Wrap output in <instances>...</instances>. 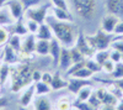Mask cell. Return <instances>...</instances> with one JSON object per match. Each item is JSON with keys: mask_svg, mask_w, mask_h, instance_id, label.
I'll return each instance as SVG.
<instances>
[{"mask_svg": "<svg viewBox=\"0 0 123 110\" xmlns=\"http://www.w3.org/2000/svg\"><path fill=\"white\" fill-rule=\"evenodd\" d=\"M46 22L50 26L53 36L62 43L63 47L70 48L75 45L76 37L79 35V30L73 22L60 21V20H57L53 15L52 16L47 15Z\"/></svg>", "mask_w": 123, "mask_h": 110, "instance_id": "cell-1", "label": "cell"}, {"mask_svg": "<svg viewBox=\"0 0 123 110\" xmlns=\"http://www.w3.org/2000/svg\"><path fill=\"white\" fill-rule=\"evenodd\" d=\"M32 71H33L32 67H31L27 62L16 63V64L11 66V74H10L11 84H10V88H11L12 93L21 92L28 84L33 83L32 78H31Z\"/></svg>", "mask_w": 123, "mask_h": 110, "instance_id": "cell-2", "label": "cell"}, {"mask_svg": "<svg viewBox=\"0 0 123 110\" xmlns=\"http://www.w3.org/2000/svg\"><path fill=\"white\" fill-rule=\"evenodd\" d=\"M74 13L85 21H91L97 14V0H70Z\"/></svg>", "mask_w": 123, "mask_h": 110, "instance_id": "cell-3", "label": "cell"}, {"mask_svg": "<svg viewBox=\"0 0 123 110\" xmlns=\"http://www.w3.org/2000/svg\"><path fill=\"white\" fill-rule=\"evenodd\" d=\"M86 40L91 48L96 52V51H102V49H108L111 42L113 41V35L107 34L100 28L94 35H86Z\"/></svg>", "mask_w": 123, "mask_h": 110, "instance_id": "cell-4", "label": "cell"}, {"mask_svg": "<svg viewBox=\"0 0 123 110\" xmlns=\"http://www.w3.org/2000/svg\"><path fill=\"white\" fill-rule=\"evenodd\" d=\"M47 11H48V6L47 5H38V6H35V7L25 10L24 17L33 20V21H36V22H38L41 25V24L46 22Z\"/></svg>", "mask_w": 123, "mask_h": 110, "instance_id": "cell-5", "label": "cell"}, {"mask_svg": "<svg viewBox=\"0 0 123 110\" xmlns=\"http://www.w3.org/2000/svg\"><path fill=\"white\" fill-rule=\"evenodd\" d=\"M74 46L85 56V58H92V56H94V53H95V51L89 45L87 40H86V36L81 31H79V35L76 37V42H75Z\"/></svg>", "mask_w": 123, "mask_h": 110, "instance_id": "cell-6", "label": "cell"}, {"mask_svg": "<svg viewBox=\"0 0 123 110\" xmlns=\"http://www.w3.org/2000/svg\"><path fill=\"white\" fill-rule=\"evenodd\" d=\"M35 95H36L35 83H31V84H28L26 88H24V89H22V93H21V95H20V99H18L20 106L28 108L31 104H32Z\"/></svg>", "mask_w": 123, "mask_h": 110, "instance_id": "cell-7", "label": "cell"}, {"mask_svg": "<svg viewBox=\"0 0 123 110\" xmlns=\"http://www.w3.org/2000/svg\"><path fill=\"white\" fill-rule=\"evenodd\" d=\"M119 19L115 15L112 14H106L104 17L101 19V24H100V28L102 30V31H105L107 34H111L113 35L115 32V28H116V25L118 24Z\"/></svg>", "mask_w": 123, "mask_h": 110, "instance_id": "cell-8", "label": "cell"}, {"mask_svg": "<svg viewBox=\"0 0 123 110\" xmlns=\"http://www.w3.org/2000/svg\"><path fill=\"white\" fill-rule=\"evenodd\" d=\"M86 85H92V83L89 79H81V78H74V77H68V90L76 95L81 89Z\"/></svg>", "mask_w": 123, "mask_h": 110, "instance_id": "cell-9", "label": "cell"}, {"mask_svg": "<svg viewBox=\"0 0 123 110\" xmlns=\"http://www.w3.org/2000/svg\"><path fill=\"white\" fill-rule=\"evenodd\" d=\"M105 9L108 14L123 20V0H105Z\"/></svg>", "mask_w": 123, "mask_h": 110, "instance_id": "cell-10", "label": "cell"}, {"mask_svg": "<svg viewBox=\"0 0 123 110\" xmlns=\"http://www.w3.org/2000/svg\"><path fill=\"white\" fill-rule=\"evenodd\" d=\"M95 93H96V95L98 96V99L101 100L102 104L115 105V106H116V104H117V102H118V99L108 90L106 85H105V87H100V88H97L96 90H95Z\"/></svg>", "mask_w": 123, "mask_h": 110, "instance_id": "cell-11", "label": "cell"}, {"mask_svg": "<svg viewBox=\"0 0 123 110\" xmlns=\"http://www.w3.org/2000/svg\"><path fill=\"white\" fill-rule=\"evenodd\" d=\"M5 6L7 7V10L10 11V14H11V16L14 17L15 21L18 20V19H21V17H24L25 9H24V6H22L20 0H9Z\"/></svg>", "mask_w": 123, "mask_h": 110, "instance_id": "cell-12", "label": "cell"}, {"mask_svg": "<svg viewBox=\"0 0 123 110\" xmlns=\"http://www.w3.org/2000/svg\"><path fill=\"white\" fill-rule=\"evenodd\" d=\"M62 48H63V46H62V43L55 37L49 40V56L52 57V63H53L54 67H57L58 63H59V57H60Z\"/></svg>", "mask_w": 123, "mask_h": 110, "instance_id": "cell-13", "label": "cell"}, {"mask_svg": "<svg viewBox=\"0 0 123 110\" xmlns=\"http://www.w3.org/2000/svg\"><path fill=\"white\" fill-rule=\"evenodd\" d=\"M1 59H3V62H4V63H7V64H10V66H14V64L18 63V56H17V52H16L10 45H7V43L4 46Z\"/></svg>", "mask_w": 123, "mask_h": 110, "instance_id": "cell-14", "label": "cell"}, {"mask_svg": "<svg viewBox=\"0 0 123 110\" xmlns=\"http://www.w3.org/2000/svg\"><path fill=\"white\" fill-rule=\"evenodd\" d=\"M33 110H53V105L48 95H36L32 102Z\"/></svg>", "mask_w": 123, "mask_h": 110, "instance_id": "cell-15", "label": "cell"}, {"mask_svg": "<svg viewBox=\"0 0 123 110\" xmlns=\"http://www.w3.org/2000/svg\"><path fill=\"white\" fill-rule=\"evenodd\" d=\"M73 64V61H71V56H70V51L69 48L63 47L60 52V57H59V63H58V68L60 71H68L70 68V66Z\"/></svg>", "mask_w": 123, "mask_h": 110, "instance_id": "cell-16", "label": "cell"}, {"mask_svg": "<svg viewBox=\"0 0 123 110\" xmlns=\"http://www.w3.org/2000/svg\"><path fill=\"white\" fill-rule=\"evenodd\" d=\"M10 34H14V35H18V36H26L28 35V30L26 26V21H25V17H21L16 20V21L11 25V30H9Z\"/></svg>", "mask_w": 123, "mask_h": 110, "instance_id": "cell-17", "label": "cell"}, {"mask_svg": "<svg viewBox=\"0 0 123 110\" xmlns=\"http://www.w3.org/2000/svg\"><path fill=\"white\" fill-rule=\"evenodd\" d=\"M36 41H37V38L35 35H32V34L26 35V37L22 40V48L21 49L28 55H33L35 48H36Z\"/></svg>", "mask_w": 123, "mask_h": 110, "instance_id": "cell-18", "label": "cell"}, {"mask_svg": "<svg viewBox=\"0 0 123 110\" xmlns=\"http://www.w3.org/2000/svg\"><path fill=\"white\" fill-rule=\"evenodd\" d=\"M37 40H52L54 36H53V32H52V28H50V26L47 24V22H43L39 25V28L37 34L35 35Z\"/></svg>", "mask_w": 123, "mask_h": 110, "instance_id": "cell-19", "label": "cell"}, {"mask_svg": "<svg viewBox=\"0 0 123 110\" xmlns=\"http://www.w3.org/2000/svg\"><path fill=\"white\" fill-rule=\"evenodd\" d=\"M68 87V81L65 78L62 77L60 72H55L53 74V79H52V83H50V88L52 90H60L63 88H67Z\"/></svg>", "mask_w": 123, "mask_h": 110, "instance_id": "cell-20", "label": "cell"}, {"mask_svg": "<svg viewBox=\"0 0 123 110\" xmlns=\"http://www.w3.org/2000/svg\"><path fill=\"white\" fill-rule=\"evenodd\" d=\"M52 15L60 21H70L73 22V15L70 14L69 10H64V9H59V7H54L52 6Z\"/></svg>", "mask_w": 123, "mask_h": 110, "instance_id": "cell-21", "label": "cell"}, {"mask_svg": "<svg viewBox=\"0 0 123 110\" xmlns=\"http://www.w3.org/2000/svg\"><path fill=\"white\" fill-rule=\"evenodd\" d=\"M35 53L38 56H49V41L48 40H37Z\"/></svg>", "mask_w": 123, "mask_h": 110, "instance_id": "cell-22", "label": "cell"}, {"mask_svg": "<svg viewBox=\"0 0 123 110\" xmlns=\"http://www.w3.org/2000/svg\"><path fill=\"white\" fill-rule=\"evenodd\" d=\"M14 22H15V20L11 16L10 11L7 10V7L4 6V7L0 9V26L9 27V26H11Z\"/></svg>", "mask_w": 123, "mask_h": 110, "instance_id": "cell-23", "label": "cell"}, {"mask_svg": "<svg viewBox=\"0 0 123 110\" xmlns=\"http://www.w3.org/2000/svg\"><path fill=\"white\" fill-rule=\"evenodd\" d=\"M92 93H94V88H92V85H86L76 94V99L74 102H87V99L91 96Z\"/></svg>", "mask_w": 123, "mask_h": 110, "instance_id": "cell-24", "label": "cell"}, {"mask_svg": "<svg viewBox=\"0 0 123 110\" xmlns=\"http://www.w3.org/2000/svg\"><path fill=\"white\" fill-rule=\"evenodd\" d=\"M10 74H11V66L3 62L0 66V84L5 85L7 79L10 78Z\"/></svg>", "mask_w": 123, "mask_h": 110, "instance_id": "cell-25", "label": "cell"}, {"mask_svg": "<svg viewBox=\"0 0 123 110\" xmlns=\"http://www.w3.org/2000/svg\"><path fill=\"white\" fill-rule=\"evenodd\" d=\"M71 108H73V102L68 96H60L55 102L54 110H71Z\"/></svg>", "mask_w": 123, "mask_h": 110, "instance_id": "cell-26", "label": "cell"}, {"mask_svg": "<svg viewBox=\"0 0 123 110\" xmlns=\"http://www.w3.org/2000/svg\"><path fill=\"white\" fill-rule=\"evenodd\" d=\"M110 52H111V48L102 49V51H96L94 53V56H92V58H94L98 64H101V67H102V64L110 58Z\"/></svg>", "mask_w": 123, "mask_h": 110, "instance_id": "cell-27", "label": "cell"}, {"mask_svg": "<svg viewBox=\"0 0 123 110\" xmlns=\"http://www.w3.org/2000/svg\"><path fill=\"white\" fill-rule=\"evenodd\" d=\"M7 45L11 46L16 52L21 51V48H22V38H21V36H18V35H14V34H10V37H9Z\"/></svg>", "mask_w": 123, "mask_h": 110, "instance_id": "cell-28", "label": "cell"}, {"mask_svg": "<svg viewBox=\"0 0 123 110\" xmlns=\"http://www.w3.org/2000/svg\"><path fill=\"white\" fill-rule=\"evenodd\" d=\"M35 88H36V95H48L50 92H52L50 85L42 82V81L35 83Z\"/></svg>", "mask_w": 123, "mask_h": 110, "instance_id": "cell-29", "label": "cell"}, {"mask_svg": "<svg viewBox=\"0 0 123 110\" xmlns=\"http://www.w3.org/2000/svg\"><path fill=\"white\" fill-rule=\"evenodd\" d=\"M70 77H74V78H81V79H89L91 77H94V73H92L87 67H81L80 69H78L76 72H74Z\"/></svg>", "mask_w": 123, "mask_h": 110, "instance_id": "cell-30", "label": "cell"}, {"mask_svg": "<svg viewBox=\"0 0 123 110\" xmlns=\"http://www.w3.org/2000/svg\"><path fill=\"white\" fill-rule=\"evenodd\" d=\"M85 67H87L94 74H96V73H98V72H102L101 64H98L94 58H86V59H85Z\"/></svg>", "mask_w": 123, "mask_h": 110, "instance_id": "cell-31", "label": "cell"}, {"mask_svg": "<svg viewBox=\"0 0 123 110\" xmlns=\"http://www.w3.org/2000/svg\"><path fill=\"white\" fill-rule=\"evenodd\" d=\"M69 51H70V56H71V61H73V63H78V62H83V61H85V56L81 53L79 49L75 47V46H73V47H70L69 48Z\"/></svg>", "mask_w": 123, "mask_h": 110, "instance_id": "cell-32", "label": "cell"}, {"mask_svg": "<svg viewBox=\"0 0 123 110\" xmlns=\"http://www.w3.org/2000/svg\"><path fill=\"white\" fill-rule=\"evenodd\" d=\"M110 77H111V81H116V79L123 78V62L122 61L118 62V63H116L113 72L110 74Z\"/></svg>", "mask_w": 123, "mask_h": 110, "instance_id": "cell-33", "label": "cell"}, {"mask_svg": "<svg viewBox=\"0 0 123 110\" xmlns=\"http://www.w3.org/2000/svg\"><path fill=\"white\" fill-rule=\"evenodd\" d=\"M9 37H10V31L5 26H0V47L7 43Z\"/></svg>", "mask_w": 123, "mask_h": 110, "instance_id": "cell-34", "label": "cell"}, {"mask_svg": "<svg viewBox=\"0 0 123 110\" xmlns=\"http://www.w3.org/2000/svg\"><path fill=\"white\" fill-rule=\"evenodd\" d=\"M26 26H27V30H28V34H32V35H36L38 28H39V24L33 21V20H30V19H26Z\"/></svg>", "mask_w": 123, "mask_h": 110, "instance_id": "cell-35", "label": "cell"}, {"mask_svg": "<svg viewBox=\"0 0 123 110\" xmlns=\"http://www.w3.org/2000/svg\"><path fill=\"white\" fill-rule=\"evenodd\" d=\"M110 48H111V49H116V51L123 53V38H121V37L113 38V41L111 42Z\"/></svg>", "mask_w": 123, "mask_h": 110, "instance_id": "cell-36", "label": "cell"}, {"mask_svg": "<svg viewBox=\"0 0 123 110\" xmlns=\"http://www.w3.org/2000/svg\"><path fill=\"white\" fill-rule=\"evenodd\" d=\"M73 106L78 110H96L89 102H73Z\"/></svg>", "mask_w": 123, "mask_h": 110, "instance_id": "cell-37", "label": "cell"}, {"mask_svg": "<svg viewBox=\"0 0 123 110\" xmlns=\"http://www.w3.org/2000/svg\"><path fill=\"white\" fill-rule=\"evenodd\" d=\"M115 66H116V63L113 62V61H111V59L108 58L107 61L102 64V72L104 73H106V74H111L112 72H113V69H115Z\"/></svg>", "mask_w": 123, "mask_h": 110, "instance_id": "cell-38", "label": "cell"}, {"mask_svg": "<svg viewBox=\"0 0 123 110\" xmlns=\"http://www.w3.org/2000/svg\"><path fill=\"white\" fill-rule=\"evenodd\" d=\"M20 1H21L24 9L27 10V9H31V7H35V6L41 5L42 0H20Z\"/></svg>", "mask_w": 123, "mask_h": 110, "instance_id": "cell-39", "label": "cell"}, {"mask_svg": "<svg viewBox=\"0 0 123 110\" xmlns=\"http://www.w3.org/2000/svg\"><path fill=\"white\" fill-rule=\"evenodd\" d=\"M87 102L90 103V105H92V106H94L96 110L102 105V103H101V100H100V99H98V96L96 95V93H95V90H94V93H92L91 94V96L87 99Z\"/></svg>", "mask_w": 123, "mask_h": 110, "instance_id": "cell-40", "label": "cell"}, {"mask_svg": "<svg viewBox=\"0 0 123 110\" xmlns=\"http://www.w3.org/2000/svg\"><path fill=\"white\" fill-rule=\"evenodd\" d=\"M110 59L111 61H113L115 63H118L122 61V53L116 51V49H111V52H110Z\"/></svg>", "mask_w": 123, "mask_h": 110, "instance_id": "cell-41", "label": "cell"}, {"mask_svg": "<svg viewBox=\"0 0 123 110\" xmlns=\"http://www.w3.org/2000/svg\"><path fill=\"white\" fill-rule=\"evenodd\" d=\"M50 3H52V6H54V7L69 10V9H68V3H67V0H50Z\"/></svg>", "mask_w": 123, "mask_h": 110, "instance_id": "cell-42", "label": "cell"}, {"mask_svg": "<svg viewBox=\"0 0 123 110\" xmlns=\"http://www.w3.org/2000/svg\"><path fill=\"white\" fill-rule=\"evenodd\" d=\"M31 78H32V82H33V83L39 82L41 79H42V72H41L39 69H33V71H32V76H31Z\"/></svg>", "mask_w": 123, "mask_h": 110, "instance_id": "cell-43", "label": "cell"}, {"mask_svg": "<svg viewBox=\"0 0 123 110\" xmlns=\"http://www.w3.org/2000/svg\"><path fill=\"white\" fill-rule=\"evenodd\" d=\"M113 35H116V36H123V20H119L118 21V24L116 25V28H115V32H113Z\"/></svg>", "mask_w": 123, "mask_h": 110, "instance_id": "cell-44", "label": "cell"}, {"mask_svg": "<svg viewBox=\"0 0 123 110\" xmlns=\"http://www.w3.org/2000/svg\"><path fill=\"white\" fill-rule=\"evenodd\" d=\"M52 79H53V74H50L49 72H42V79L41 81L47 83L50 85V83H52Z\"/></svg>", "mask_w": 123, "mask_h": 110, "instance_id": "cell-45", "label": "cell"}, {"mask_svg": "<svg viewBox=\"0 0 123 110\" xmlns=\"http://www.w3.org/2000/svg\"><path fill=\"white\" fill-rule=\"evenodd\" d=\"M9 105V99L6 96H0V109H3Z\"/></svg>", "mask_w": 123, "mask_h": 110, "instance_id": "cell-46", "label": "cell"}, {"mask_svg": "<svg viewBox=\"0 0 123 110\" xmlns=\"http://www.w3.org/2000/svg\"><path fill=\"white\" fill-rule=\"evenodd\" d=\"M97 110H116L115 105H107V104H102Z\"/></svg>", "mask_w": 123, "mask_h": 110, "instance_id": "cell-47", "label": "cell"}, {"mask_svg": "<svg viewBox=\"0 0 123 110\" xmlns=\"http://www.w3.org/2000/svg\"><path fill=\"white\" fill-rule=\"evenodd\" d=\"M116 110H123V98L119 99L116 104Z\"/></svg>", "mask_w": 123, "mask_h": 110, "instance_id": "cell-48", "label": "cell"}, {"mask_svg": "<svg viewBox=\"0 0 123 110\" xmlns=\"http://www.w3.org/2000/svg\"><path fill=\"white\" fill-rule=\"evenodd\" d=\"M121 89H122V92H123V78H121V79H116V81H113Z\"/></svg>", "mask_w": 123, "mask_h": 110, "instance_id": "cell-49", "label": "cell"}, {"mask_svg": "<svg viewBox=\"0 0 123 110\" xmlns=\"http://www.w3.org/2000/svg\"><path fill=\"white\" fill-rule=\"evenodd\" d=\"M9 1V0H0V9L1 7H4L5 5H6V3Z\"/></svg>", "mask_w": 123, "mask_h": 110, "instance_id": "cell-50", "label": "cell"}, {"mask_svg": "<svg viewBox=\"0 0 123 110\" xmlns=\"http://www.w3.org/2000/svg\"><path fill=\"white\" fill-rule=\"evenodd\" d=\"M18 110H28V109H27V108H25V106H20V108H18Z\"/></svg>", "mask_w": 123, "mask_h": 110, "instance_id": "cell-51", "label": "cell"}, {"mask_svg": "<svg viewBox=\"0 0 123 110\" xmlns=\"http://www.w3.org/2000/svg\"><path fill=\"white\" fill-rule=\"evenodd\" d=\"M1 88H3V84H0V94H1Z\"/></svg>", "mask_w": 123, "mask_h": 110, "instance_id": "cell-52", "label": "cell"}, {"mask_svg": "<svg viewBox=\"0 0 123 110\" xmlns=\"http://www.w3.org/2000/svg\"><path fill=\"white\" fill-rule=\"evenodd\" d=\"M1 63H3V59H1V57H0V66H1Z\"/></svg>", "mask_w": 123, "mask_h": 110, "instance_id": "cell-53", "label": "cell"}, {"mask_svg": "<svg viewBox=\"0 0 123 110\" xmlns=\"http://www.w3.org/2000/svg\"><path fill=\"white\" fill-rule=\"evenodd\" d=\"M71 110H78V109H76V108H74V106H73V108H71Z\"/></svg>", "mask_w": 123, "mask_h": 110, "instance_id": "cell-54", "label": "cell"}, {"mask_svg": "<svg viewBox=\"0 0 123 110\" xmlns=\"http://www.w3.org/2000/svg\"><path fill=\"white\" fill-rule=\"evenodd\" d=\"M122 62H123V53H122Z\"/></svg>", "mask_w": 123, "mask_h": 110, "instance_id": "cell-55", "label": "cell"}, {"mask_svg": "<svg viewBox=\"0 0 123 110\" xmlns=\"http://www.w3.org/2000/svg\"><path fill=\"white\" fill-rule=\"evenodd\" d=\"M119 37H121V38H123V36H119Z\"/></svg>", "mask_w": 123, "mask_h": 110, "instance_id": "cell-56", "label": "cell"}]
</instances>
